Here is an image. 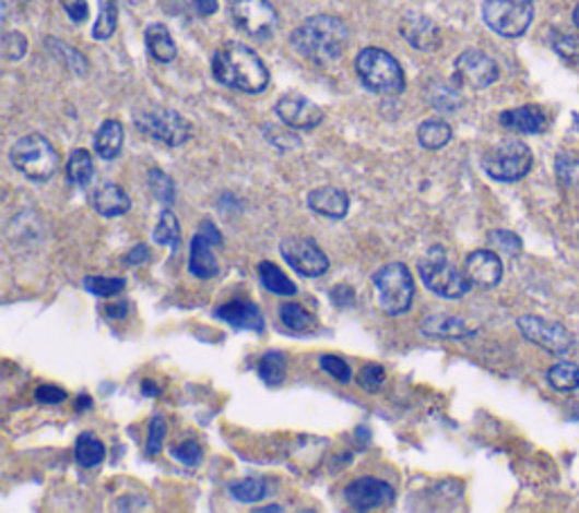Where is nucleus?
<instances>
[{
	"mask_svg": "<svg viewBox=\"0 0 579 513\" xmlns=\"http://www.w3.org/2000/svg\"><path fill=\"white\" fill-rule=\"evenodd\" d=\"M213 77L227 88L243 93H261L270 84V73L263 59L238 41H229L215 50Z\"/></svg>",
	"mask_w": 579,
	"mask_h": 513,
	"instance_id": "1",
	"label": "nucleus"
},
{
	"mask_svg": "<svg viewBox=\"0 0 579 513\" xmlns=\"http://www.w3.org/2000/svg\"><path fill=\"white\" fill-rule=\"evenodd\" d=\"M348 44V27L338 19L329 14H317L304 21L293 35L295 50L312 61L324 67V63H333L342 57Z\"/></svg>",
	"mask_w": 579,
	"mask_h": 513,
	"instance_id": "2",
	"label": "nucleus"
},
{
	"mask_svg": "<svg viewBox=\"0 0 579 513\" xmlns=\"http://www.w3.org/2000/svg\"><path fill=\"white\" fill-rule=\"evenodd\" d=\"M420 276L430 293L444 299H462L473 285L466 272H460L448 259V251L439 244L420 261Z\"/></svg>",
	"mask_w": 579,
	"mask_h": 513,
	"instance_id": "3",
	"label": "nucleus"
},
{
	"mask_svg": "<svg viewBox=\"0 0 579 513\" xmlns=\"http://www.w3.org/2000/svg\"><path fill=\"white\" fill-rule=\"evenodd\" d=\"M356 73L361 82L378 95H399L405 88V75L401 63L380 48H365L356 57Z\"/></svg>",
	"mask_w": 579,
	"mask_h": 513,
	"instance_id": "4",
	"label": "nucleus"
},
{
	"mask_svg": "<svg viewBox=\"0 0 579 513\" xmlns=\"http://www.w3.org/2000/svg\"><path fill=\"white\" fill-rule=\"evenodd\" d=\"M12 166L29 181H48L59 170V154L42 134H29L14 143Z\"/></svg>",
	"mask_w": 579,
	"mask_h": 513,
	"instance_id": "5",
	"label": "nucleus"
},
{
	"mask_svg": "<svg viewBox=\"0 0 579 513\" xmlns=\"http://www.w3.org/2000/svg\"><path fill=\"white\" fill-rule=\"evenodd\" d=\"M378 308L385 314H405L414 303V278L403 263L385 265L376 278Z\"/></svg>",
	"mask_w": 579,
	"mask_h": 513,
	"instance_id": "6",
	"label": "nucleus"
},
{
	"mask_svg": "<svg viewBox=\"0 0 579 513\" xmlns=\"http://www.w3.org/2000/svg\"><path fill=\"white\" fill-rule=\"evenodd\" d=\"M532 150L521 141H500L482 156L485 172L503 183H513L523 179L532 170Z\"/></svg>",
	"mask_w": 579,
	"mask_h": 513,
	"instance_id": "7",
	"label": "nucleus"
},
{
	"mask_svg": "<svg viewBox=\"0 0 579 513\" xmlns=\"http://www.w3.org/2000/svg\"><path fill=\"white\" fill-rule=\"evenodd\" d=\"M134 124L139 127L141 134L168 147L184 145L192 134L190 122L181 114L166 107H147L137 111Z\"/></svg>",
	"mask_w": 579,
	"mask_h": 513,
	"instance_id": "8",
	"label": "nucleus"
},
{
	"mask_svg": "<svg viewBox=\"0 0 579 513\" xmlns=\"http://www.w3.org/2000/svg\"><path fill=\"white\" fill-rule=\"evenodd\" d=\"M482 19L500 37L517 39L523 37L532 19V3H519V0H485L482 5Z\"/></svg>",
	"mask_w": 579,
	"mask_h": 513,
	"instance_id": "9",
	"label": "nucleus"
},
{
	"mask_svg": "<svg viewBox=\"0 0 579 513\" xmlns=\"http://www.w3.org/2000/svg\"><path fill=\"white\" fill-rule=\"evenodd\" d=\"M232 19L238 29L253 39H268L279 27V14L270 0H234Z\"/></svg>",
	"mask_w": 579,
	"mask_h": 513,
	"instance_id": "10",
	"label": "nucleus"
},
{
	"mask_svg": "<svg viewBox=\"0 0 579 513\" xmlns=\"http://www.w3.org/2000/svg\"><path fill=\"white\" fill-rule=\"evenodd\" d=\"M281 255L290 267L306 278L324 276L331 267L327 253L319 249V244L312 238H299V236L285 238L281 242Z\"/></svg>",
	"mask_w": 579,
	"mask_h": 513,
	"instance_id": "11",
	"label": "nucleus"
},
{
	"mask_svg": "<svg viewBox=\"0 0 579 513\" xmlns=\"http://www.w3.org/2000/svg\"><path fill=\"white\" fill-rule=\"evenodd\" d=\"M517 326L528 342L541 346L543 350H548V353H557V356L566 353L572 344V335L568 333V329L559 322H551V319L525 314L519 319Z\"/></svg>",
	"mask_w": 579,
	"mask_h": 513,
	"instance_id": "12",
	"label": "nucleus"
},
{
	"mask_svg": "<svg viewBox=\"0 0 579 513\" xmlns=\"http://www.w3.org/2000/svg\"><path fill=\"white\" fill-rule=\"evenodd\" d=\"M500 77L498 63L480 50H464L456 59V80L469 88H487Z\"/></svg>",
	"mask_w": 579,
	"mask_h": 513,
	"instance_id": "13",
	"label": "nucleus"
},
{
	"mask_svg": "<svg viewBox=\"0 0 579 513\" xmlns=\"http://www.w3.org/2000/svg\"><path fill=\"white\" fill-rule=\"evenodd\" d=\"M397 500V491L376 477H361L344 489V502L356 511L385 509Z\"/></svg>",
	"mask_w": 579,
	"mask_h": 513,
	"instance_id": "14",
	"label": "nucleus"
},
{
	"mask_svg": "<svg viewBox=\"0 0 579 513\" xmlns=\"http://www.w3.org/2000/svg\"><path fill=\"white\" fill-rule=\"evenodd\" d=\"M274 111L283 120V124L290 127V130H315V127L324 120V111L299 93L281 95Z\"/></svg>",
	"mask_w": 579,
	"mask_h": 513,
	"instance_id": "15",
	"label": "nucleus"
},
{
	"mask_svg": "<svg viewBox=\"0 0 579 513\" xmlns=\"http://www.w3.org/2000/svg\"><path fill=\"white\" fill-rule=\"evenodd\" d=\"M464 272L473 285L489 290V287H496L503 278V261L492 249H477L466 255Z\"/></svg>",
	"mask_w": 579,
	"mask_h": 513,
	"instance_id": "16",
	"label": "nucleus"
},
{
	"mask_svg": "<svg viewBox=\"0 0 579 513\" xmlns=\"http://www.w3.org/2000/svg\"><path fill=\"white\" fill-rule=\"evenodd\" d=\"M401 35L405 37V41L416 48V50H435L441 41L439 37V27L435 25L433 19H428L426 14L420 12H410L403 16L401 21Z\"/></svg>",
	"mask_w": 579,
	"mask_h": 513,
	"instance_id": "17",
	"label": "nucleus"
},
{
	"mask_svg": "<svg viewBox=\"0 0 579 513\" xmlns=\"http://www.w3.org/2000/svg\"><path fill=\"white\" fill-rule=\"evenodd\" d=\"M215 242L209 234L200 231L196 238H192L190 242V259H188V267H190V274L198 276L202 281H209V278H215L217 272H220V265H217V259H215Z\"/></svg>",
	"mask_w": 579,
	"mask_h": 513,
	"instance_id": "18",
	"label": "nucleus"
},
{
	"mask_svg": "<svg viewBox=\"0 0 579 513\" xmlns=\"http://www.w3.org/2000/svg\"><path fill=\"white\" fill-rule=\"evenodd\" d=\"M215 317L222 319V322H227L229 326L238 329V331H256L261 333L265 329V319L261 314V310L256 308L249 301H229L224 303L215 310Z\"/></svg>",
	"mask_w": 579,
	"mask_h": 513,
	"instance_id": "19",
	"label": "nucleus"
},
{
	"mask_svg": "<svg viewBox=\"0 0 579 513\" xmlns=\"http://www.w3.org/2000/svg\"><path fill=\"white\" fill-rule=\"evenodd\" d=\"M500 124L517 134H541L548 127V116L536 105L507 109L500 114Z\"/></svg>",
	"mask_w": 579,
	"mask_h": 513,
	"instance_id": "20",
	"label": "nucleus"
},
{
	"mask_svg": "<svg viewBox=\"0 0 579 513\" xmlns=\"http://www.w3.org/2000/svg\"><path fill=\"white\" fill-rule=\"evenodd\" d=\"M348 195L340 188L324 186V188H315L308 192V206L312 213L321 217H331V219H342L348 213Z\"/></svg>",
	"mask_w": 579,
	"mask_h": 513,
	"instance_id": "21",
	"label": "nucleus"
},
{
	"mask_svg": "<svg viewBox=\"0 0 579 513\" xmlns=\"http://www.w3.org/2000/svg\"><path fill=\"white\" fill-rule=\"evenodd\" d=\"M91 204L103 217H120L132 208L130 195H127L118 183H103L95 188L91 195Z\"/></svg>",
	"mask_w": 579,
	"mask_h": 513,
	"instance_id": "22",
	"label": "nucleus"
},
{
	"mask_svg": "<svg viewBox=\"0 0 579 513\" xmlns=\"http://www.w3.org/2000/svg\"><path fill=\"white\" fill-rule=\"evenodd\" d=\"M422 331L430 337H439V339H464L471 337L473 331L462 322L460 317H450V314H435V317H426Z\"/></svg>",
	"mask_w": 579,
	"mask_h": 513,
	"instance_id": "23",
	"label": "nucleus"
},
{
	"mask_svg": "<svg viewBox=\"0 0 579 513\" xmlns=\"http://www.w3.org/2000/svg\"><path fill=\"white\" fill-rule=\"evenodd\" d=\"M122 139H125L122 124L118 120H105L101 124V130L95 132L93 147H95V152H98L101 158H105V162H114V158L122 150Z\"/></svg>",
	"mask_w": 579,
	"mask_h": 513,
	"instance_id": "24",
	"label": "nucleus"
},
{
	"mask_svg": "<svg viewBox=\"0 0 579 513\" xmlns=\"http://www.w3.org/2000/svg\"><path fill=\"white\" fill-rule=\"evenodd\" d=\"M145 44H147L150 55L156 61H161V63H168V61H173L177 57L175 39L170 35V29L164 23H152L145 29Z\"/></svg>",
	"mask_w": 579,
	"mask_h": 513,
	"instance_id": "25",
	"label": "nucleus"
},
{
	"mask_svg": "<svg viewBox=\"0 0 579 513\" xmlns=\"http://www.w3.org/2000/svg\"><path fill=\"white\" fill-rule=\"evenodd\" d=\"M107 457V448L105 443L91 434V432H84L78 437L75 441V462L78 466L82 468H95V466H101Z\"/></svg>",
	"mask_w": 579,
	"mask_h": 513,
	"instance_id": "26",
	"label": "nucleus"
},
{
	"mask_svg": "<svg viewBox=\"0 0 579 513\" xmlns=\"http://www.w3.org/2000/svg\"><path fill=\"white\" fill-rule=\"evenodd\" d=\"M279 317H281L283 326L287 331L297 333V335H306V333H312L317 329L315 317L299 303H283L279 308Z\"/></svg>",
	"mask_w": 579,
	"mask_h": 513,
	"instance_id": "27",
	"label": "nucleus"
},
{
	"mask_svg": "<svg viewBox=\"0 0 579 513\" xmlns=\"http://www.w3.org/2000/svg\"><path fill=\"white\" fill-rule=\"evenodd\" d=\"M259 278L272 295H279V297H295L297 295V285L283 274L281 267H276L270 261H263L259 265Z\"/></svg>",
	"mask_w": 579,
	"mask_h": 513,
	"instance_id": "28",
	"label": "nucleus"
},
{
	"mask_svg": "<svg viewBox=\"0 0 579 513\" xmlns=\"http://www.w3.org/2000/svg\"><path fill=\"white\" fill-rule=\"evenodd\" d=\"M416 139H420L424 150H441L453 139V130L444 120H424L420 132H416Z\"/></svg>",
	"mask_w": 579,
	"mask_h": 513,
	"instance_id": "29",
	"label": "nucleus"
},
{
	"mask_svg": "<svg viewBox=\"0 0 579 513\" xmlns=\"http://www.w3.org/2000/svg\"><path fill=\"white\" fill-rule=\"evenodd\" d=\"M93 156L88 150H73L67 164V175L73 186H88L93 179Z\"/></svg>",
	"mask_w": 579,
	"mask_h": 513,
	"instance_id": "30",
	"label": "nucleus"
},
{
	"mask_svg": "<svg viewBox=\"0 0 579 513\" xmlns=\"http://www.w3.org/2000/svg\"><path fill=\"white\" fill-rule=\"evenodd\" d=\"M101 12L98 19L93 23V39L105 41L109 37H114L116 25H118V0H98Z\"/></svg>",
	"mask_w": 579,
	"mask_h": 513,
	"instance_id": "31",
	"label": "nucleus"
},
{
	"mask_svg": "<svg viewBox=\"0 0 579 513\" xmlns=\"http://www.w3.org/2000/svg\"><path fill=\"white\" fill-rule=\"evenodd\" d=\"M46 46L52 52V57L59 59L63 63V67H67L69 71H73L75 75H84L88 71V61L75 48L67 46V44L59 41V39H46Z\"/></svg>",
	"mask_w": 579,
	"mask_h": 513,
	"instance_id": "32",
	"label": "nucleus"
},
{
	"mask_svg": "<svg viewBox=\"0 0 579 513\" xmlns=\"http://www.w3.org/2000/svg\"><path fill=\"white\" fill-rule=\"evenodd\" d=\"M154 242L156 244H170L175 251L181 247V227H179L177 215L170 208H166L158 217V224L154 229Z\"/></svg>",
	"mask_w": 579,
	"mask_h": 513,
	"instance_id": "33",
	"label": "nucleus"
},
{
	"mask_svg": "<svg viewBox=\"0 0 579 513\" xmlns=\"http://www.w3.org/2000/svg\"><path fill=\"white\" fill-rule=\"evenodd\" d=\"M285 371H287V360L281 350L265 353L259 365V375L268 387H279V384L285 380Z\"/></svg>",
	"mask_w": 579,
	"mask_h": 513,
	"instance_id": "34",
	"label": "nucleus"
},
{
	"mask_svg": "<svg viewBox=\"0 0 579 513\" xmlns=\"http://www.w3.org/2000/svg\"><path fill=\"white\" fill-rule=\"evenodd\" d=\"M548 382H551L553 390H557L562 394L575 392V390H579V367L575 362H559V365L551 367Z\"/></svg>",
	"mask_w": 579,
	"mask_h": 513,
	"instance_id": "35",
	"label": "nucleus"
},
{
	"mask_svg": "<svg viewBox=\"0 0 579 513\" xmlns=\"http://www.w3.org/2000/svg\"><path fill=\"white\" fill-rule=\"evenodd\" d=\"M232 496L243 502V504H253V502H261L265 496H268V487L263 479L259 477H245V479H238V482H234L229 487Z\"/></svg>",
	"mask_w": 579,
	"mask_h": 513,
	"instance_id": "36",
	"label": "nucleus"
},
{
	"mask_svg": "<svg viewBox=\"0 0 579 513\" xmlns=\"http://www.w3.org/2000/svg\"><path fill=\"white\" fill-rule=\"evenodd\" d=\"M555 172L562 186L579 188V152H562L555 158Z\"/></svg>",
	"mask_w": 579,
	"mask_h": 513,
	"instance_id": "37",
	"label": "nucleus"
},
{
	"mask_svg": "<svg viewBox=\"0 0 579 513\" xmlns=\"http://www.w3.org/2000/svg\"><path fill=\"white\" fill-rule=\"evenodd\" d=\"M147 186L152 190V195L161 202V204H175V195H177V190H175V181L164 172V170H158V168H152L147 172Z\"/></svg>",
	"mask_w": 579,
	"mask_h": 513,
	"instance_id": "38",
	"label": "nucleus"
},
{
	"mask_svg": "<svg viewBox=\"0 0 579 513\" xmlns=\"http://www.w3.org/2000/svg\"><path fill=\"white\" fill-rule=\"evenodd\" d=\"M125 278H118V276H88L84 278V287L86 293L95 295V297H116L125 290Z\"/></svg>",
	"mask_w": 579,
	"mask_h": 513,
	"instance_id": "39",
	"label": "nucleus"
},
{
	"mask_svg": "<svg viewBox=\"0 0 579 513\" xmlns=\"http://www.w3.org/2000/svg\"><path fill=\"white\" fill-rule=\"evenodd\" d=\"M489 240V247H494L496 251L509 255V259H517V255H521L523 251V240L513 234V231H507V229H496L487 236Z\"/></svg>",
	"mask_w": 579,
	"mask_h": 513,
	"instance_id": "40",
	"label": "nucleus"
},
{
	"mask_svg": "<svg viewBox=\"0 0 579 513\" xmlns=\"http://www.w3.org/2000/svg\"><path fill=\"white\" fill-rule=\"evenodd\" d=\"M430 105L437 109V111H446V114H453L462 107V95L450 88V86H444V84H437L433 91H430Z\"/></svg>",
	"mask_w": 579,
	"mask_h": 513,
	"instance_id": "41",
	"label": "nucleus"
},
{
	"mask_svg": "<svg viewBox=\"0 0 579 513\" xmlns=\"http://www.w3.org/2000/svg\"><path fill=\"white\" fill-rule=\"evenodd\" d=\"M170 453H173V457L177 462H181L188 468H196L200 464V460H202V448H200L198 441H192V439L173 445Z\"/></svg>",
	"mask_w": 579,
	"mask_h": 513,
	"instance_id": "42",
	"label": "nucleus"
},
{
	"mask_svg": "<svg viewBox=\"0 0 579 513\" xmlns=\"http://www.w3.org/2000/svg\"><path fill=\"white\" fill-rule=\"evenodd\" d=\"M164 439H166V421L161 419V416H154L150 421V432H147V443H145V453L150 457H154L156 453H161V448H164Z\"/></svg>",
	"mask_w": 579,
	"mask_h": 513,
	"instance_id": "43",
	"label": "nucleus"
},
{
	"mask_svg": "<svg viewBox=\"0 0 579 513\" xmlns=\"http://www.w3.org/2000/svg\"><path fill=\"white\" fill-rule=\"evenodd\" d=\"M361 387L369 394H376L380 390V384L385 382V369L380 365H365L358 375Z\"/></svg>",
	"mask_w": 579,
	"mask_h": 513,
	"instance_id": "44",
	"label": "nucleus"
},
{
	"mask_svg": "<svg viewBox=\"0 0 579 513\" xmlns=\"http://www.w3.org/2000/svg\"><path fill=\"white\" fill-rule=\"evenodd\" d=\"M553 46L557 55L570 63H579V37L572 35H555Z\"/></svg>",
	"mask_w": 579,
	"mask_h": 513,
	"instance_id": "45",
	"label": "nucleus"
},
{
	"mask_svg": "<svg viewBox=\"0 0 579 513\" xmlns=\"http://www.w3.org/2000/svg\"><path fill=\"white\" fill-rule=\"evenodd\" d=\"M319 365L329 375H333L338 382H348L351 380V367L338 356H321Z\"/></svg>",
	"mask_w": 579,
	"mask_h": 513,
	"instance_id": "46",
	"label": "nucleus"
},
{
	"mask_svg": "<svg viewBox=\"0 0 579 513\" xmlns=\"http://www.w3.org/2000/svg\"><path fill=\"white\" fill-rule=\"evenodd\" d=\"M27 50V41L25 37L21 35V32H10V35H5L3 39V52L10 61H19Z\"/></svg>",
	"mask_w": 579,
	"mask_h": 513,
	"instance_id": "47",
	"label": "nucleus"
},
{
	"mask_svg": "<svg viewBox=\"0 0 579 513\" xmlns=\"http://www.w3.org/2000/svg\"><path fill=\"white\" fill-rule=\"evenodd\" d=\"M67 390L57 387V384H42V387H37L35 392V398L39 403H46V405H55V403H63L67 401Z\"/></svg>",
	"mask_w": 579,
	"mask_h": 513,
	"instance_id": "48",
	"label": "nucleus"
},
{
	"mask_svg": "<svg viewBox=\"0 0 579 513\" xmlns=\"http://www.w3.org/2000/svg\"><path fill=\"white\" fill-rule=\"evenodd\" d=\"M63 8H67L71 21L75 23H82L88 14V5H86V0H61Z\"/></svg>",
	"mask_w": 579,
	"mask_h": 513,
	"instance_id": "49",
	"label": "nucleus"
},
{
	"mask_svg": "<svg viewBox=\"0 0 579 513\" xmlns=\"http://www.w3.org/2000/svg\"><path fill=\"white\" fill-rule=\"evenodd\" d=\"M331 299H333L335 306L342 308V306H351L353 301H356V295H353V290H351L348 285H338L335 290L331 293Z\"/></svg>",
	"mask_w": 579,
	"mask_h": 513,
	"instance_id": "50",
	"label": "nucleus"
},
{
	"mask_svg": "<svg viewBox=\"0 0 579 513\" xmlns=\"http://www.w3.org/2000/svg\"><path fill=\"white\" fill-rule=\"evenodd\" d=\"M147 259H150V249H147L145 244H139V247H134L130 253L125 255V263H127V265H141V263H145Z\"/></svg>",
	"mask_w": 579,
	"mask_h": 513,
	"instance_id": "51",
	"label": "nucleus"
},
{
	"mask_svg": "<svg viewBox=\"0 0 579 513\" xmlns=\"http://www.w3.org/2000/svg\"><path fill=\"white\" fill-rule=\"evenodd\" d=\"M192 8L200 16H213L217 12V0H192Z\"/></svg>",
	"mask_w": 579,
	"mask_h": 513,
	"instance_id": "52",
	"label": "nucleus"
},
{
	"mask_svg": "<svg viewBox=\"0 0 579 513\" xmlns=\"http://www.w3.org/2000/svg\"><path fill=\"white\" fill-rule=\"evenodd\" d=\"M125 314H127V303H120V306H109V308H107V317L122 319Z\"/></svg>",
	"mask_w": 579,
	"mask_h": 513,
	"instance_id": "53",
	"label": "nucleus"
},
{
	"mask_svg": "<svg viewBox=\"0 0 579 513\" xmlns=\"http://www.w3.org/2000/svg\"><path fill=\"white\" fill-rule=\"evenodd\" d=\"M143 394L145 396H156L158 394V384H154L152 380H145L143 382Z\"/></svg>",
	"mask_w": 579,
	"mask_h": 513,
	"instance_id": "54",
	"label": "nucleus"
},
{
	"mask_svg": "<svg viewBox=\"0 0 579 513\" xmlns=\"http://www.w3.org/2000/svg\"><path fill=\"white\" fill-rule=\"evenodd\" d=\"M75 405H78V409H80V411H82V409H86V407H93V401H91V398H88V396H80V398H78V403H75Z\"/></svg>",
	"mask_w": 579,
	"mask_h": 513,
	"instance_id": "55",
	"label": "nucleus"
},
{
	"mask_svg": "<svg viewBox=\"0 0 579 513\" xmlns=\"http://www.w3.org/2000/svg\"><path fill=\"white\" fill-rule=\"evenodd\" d=\"M572 21H575V25H577V29H579V5L575 8V14H572Z\"/></svg>",
	"mask_w": 579,
	"mask_h": 513,
	"instance_id": "56",
	"label": "nucleus"
},
{
	"mask_svg": "<svg viewBox=\"0 0 579 513\" xmlns=\"http://www.w3.org/2000/svg\"><path fill=\"white\" fill-rule=\"evenodd\" d=\"M259 511H281V506H265V509H259Z\"/></svg>",
	"mask_w": 579,
	"mask_h": 513,
	"instance_id": "57",
	"label": "nucleus"
},
{
	"mask_svg": "<svg viewBox=\"0 0 579 513\" xmlns=\"http://www.w3.org/2000/svg\"><path fill=\"white\" fill-rule=\"evenodd\" d=\"M519 3H532V0H519Z\"/></svg>",
	"mask_w": 579,
	"mask_h": 513,
	"instance_id": "58",
	"label": "nucleus"
}]
</instances>
